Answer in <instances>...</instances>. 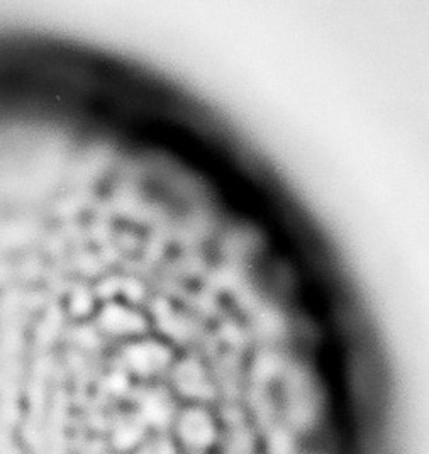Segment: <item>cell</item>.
Wrapping results in <instances>:
<instances>
[{"label": "cell", "mask_w": 429, "mask_h": 454, "mask_svg": "<svg viewBox=\"0 0 429 454\" xmlns=\"http://www.w3.org/2000/svg\"><path fill=\"white\" fill-rule=\"evenodd\" d=\"M147 424L139 419H131V420H123V424L115 429L114 441L121 450H131V448H138V444L141 442L143 435H145Z\"/></svg>", "instance_id": "cell-2"}, {"label": "cell", "mask_w": 429, "mask_h": 454, "mask_svg": "<svg viewBox=\"0 0 429 454\" xmlns=\"http://www.w3.org/2000/svg\"><path fill=\"white\" fill-rule=\"evenodd\" d=\"M175 441L188 451H203L214 442L216 426L212 417L201 407H187L173 419Z\"/></svg>", "instance_id": "cell-1"}]
</instances>
